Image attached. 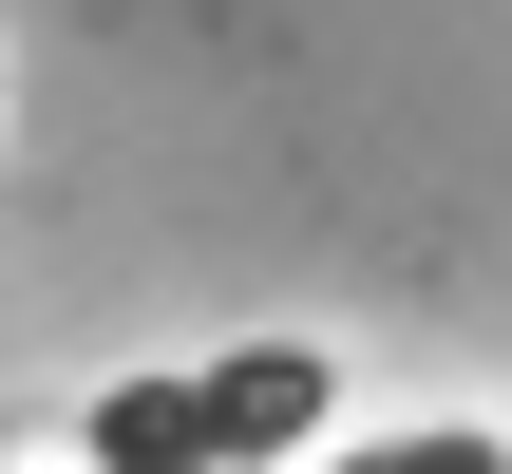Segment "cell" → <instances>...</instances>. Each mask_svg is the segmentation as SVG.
<instances>
[{
    "label": "cell",
    "instance_id": "obj_1",
    "mask_svg": "<svg viewBox=\"0 0 512 474\" xmlns=\"http://www.w3.org/2000/svg\"><path fill=\"white\" fill-rule=\"evenodd\" d=\"M323 399H342L323 342H228V361H171V380L95 399L76 456H95V474H266V456L323 437Z\"/></svg>",
    "mask_w": 512,
    "mask_h": 474
}]
</instances>
